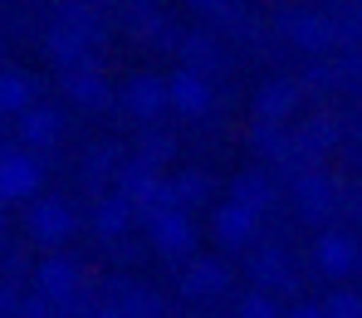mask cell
Segmentation results:
<instances>
[{"mask_svg": "<svg viewBox=\"0 0 362 318\" xmlns=\"http://www.w3.org/2000/svg\"><path fill=\"white\" fill-rule=\"evenodd\" d=\"M30 182H35V172H30V167H20V162H5V167H0V191H5V196L30 191Z\"/></svg>", "mask_w": 362, "mask_h": 318, "instance_id": "cell-1", "label": "cell"}]
</instances>
